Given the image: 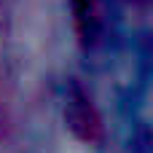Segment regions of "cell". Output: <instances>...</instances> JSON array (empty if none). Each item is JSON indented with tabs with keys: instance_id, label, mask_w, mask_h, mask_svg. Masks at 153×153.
<instances>
[{
	"instance_id": "1",
	"label": "cell",
	"mask_w": 153,
	"mask_h": 153,
	"mask_svg": "<svg viewBox=\"0 0 153 153\" xmlns=\"http://www.w3.org/2000/svg\"><path fill=\"white\" fill-rule=\"evenodd\" d=\"M67 118H70V126H73L83 140H97L100 132H102L100 118H97V113H94V108L89 105L86 97H75V100L70 102Z\"/></svg>"
}]
</instances>
